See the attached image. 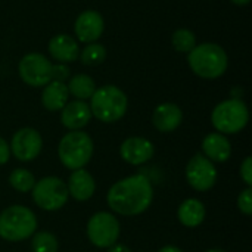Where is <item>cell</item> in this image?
Listing matches in <instances>:
<instances>
[{
  "mask_svg": "<svg viewBox=\"0 0 252 252\" xmlns=\"http://www.w3.org/2000/svg\"><path fill=\"white\" fill-rule=\"evenodd\" d=\"M108 56V50L103 44L100 43H89L86 44L81 50H80V56L78 59L81 61L83 65L87 66H97L100 65Z\"/></svg>",
  "mask_w": 252,
  "mask_h": 252,
  "instance_id": "22",
  "label": "cell"
},
{
  "mask_svg": "<svg viewBox=\"0 0 252 252\" xmlns=\"http://www.w3.org/2000/svg\"><path fill=\"white\" fill-rule=\"evenodd\" d=\"M238 208L242 214L251 216L252 214V188H247L238 196Z\"/></svg>",
  "mask_w": 252,
  "mask_h": 252,
  "instance_id": "26",
  "label": "cell"
},
{
  "mask_svg": "<svg viewBox=\"0 0 252 252\" xmlns=\"http://www.w3.org/2000/svg\"><path fill=\"white\" fill-rule=\"evenodd\" d=\"M202 152V155H205L213 162H226L232 155V145L226 134L214 131L204 137Z\"/></svg>",
  "mask_w": 252,
  "mask_h": 252,
  "instance_id": "18",
  "label": "cell"
},
{
  "mask_svg": "<svg viewBox=\"0 0 252 252\" xmlns=\"http://www.w3.org/2000/svg\"><path fill=\"white\" fill-rule=\"evenodd\" d=\"M105 31L103 16L93 9L83 10L74 22L75 40L84 44L96 43Z\"/></svg>",
  "mask_w": 252,
  "mask_h": 252,
  "instance_id": "12",
  "label": "cell"
},
{
  "mask_svg": "<svg viewBox=\"0 0 252 252\" xmlns=\"http://www.w3.org/2000/svg\"><path fill=\"white\" fill-rule=\"evenodd\" d=\"M90 111L94 118L102 123L112 124L120 121L128 108L127 94L114 84H106L94 90L90 97Z\"/></svg>",
  "mask_w": 252,
  "mask_h": 252,
  "instance_id": "3",
  "label": "cell"
},
{
  "mask_svg": "<svg viewBox=\"0 0 252 252\" xmlns=\"http://www.w3.org/2000/svg\"><path fill=\"white\" fill-rule=\"evenodd\" d=\"M154 201V188L143 174H133L118 180L106 195L108 207L120 216L133 217L145 213Z\"/></svg>",
  "mask_w": 252,
  "mask_h": 252,
  "instance_id": "1",
  "label": "cell"
},
{
  "mask_svg": "<svg viewBox=\"0 0 252 252\" xmlns=\"http://www.w3.org/2000/svg\"><path fill=\"white\" fill-rule=\"evenodd\" d=\"M120 221L106 211H99L87 221V238L97 248H111L120 238Z\"/></svg>",
  "mask_w": 252,
  "mask_h": 252,
  "instance_id": "8",
  "label": "cell"
},
{
  "mask_svg": "<svg viewBox=\"0 0 252 252\" xmlns=\"http://www.w3.org/2000/svg\"><path fill=\"white\" fill-rule=\"evenodd\" d=\"M171 44L176 52L180 53H189L198 43L196 35L189 28H177L171 35Z\"/></svg>",
  "mask_w": 252,
  "mask_h": 252,
  "instance_id": "24",
  "label": "cell"
},
{
  "mask_svg": "<svg viewBox=\"0 0 252 252\" xmlns=\"http://www.w3.org/2000/svg\"><path fill=\"white\" fill-rule=\"evenodd\" d=\"M10 154L22 161V162H30L34 161L41 149H43V139L41 134L32 128V127H24L19 128L10 140Z\"/></svg>",
  "mask_w": 252,
  "mask_h": 252,
  "instance_id": "11",
  "label": "cell"
},
{
  "mask_svg": "<svg viewBox=\"0 0 252 252\" xmlns=\"http://www.w3.org/2000/svg\"><path fill=\"white\" fill-rule=\"evenodd\" d=\"M183 121V111L173 102H164L154 109L152 124L161 133H170L180 127Z\"/></svg>",
  "mask_w": 252,
  "mask_h": 252,
  "instance_id": "16",
  "label": "cell"
},
{
  "mask_svg": "<svg viewBox=\"0 0 252 252\" xmlns=\"http://www.w3.org/2000/svg\"><path fill=\"white\" fill-rule=\"evenodd\" d=\"M250 121V109L242 99H226L211 112V124L221 134H236Z\"/></svg>",
  "mask_w": 252,
  "mask_h": 252,
  "instance_id": "6",
  "label": "cell"
},
{
  "mask_svg": "<svg viewBox=\"0 0 252 252\" xmlns=\"http://www.w3.org/2000/svg\"><path fill=\"white\" fill-rule=\"evenodd\" d=\"M233 4H236V6H247V4H250L251 3V0H230Z\"/></svg>",
  "mask_w": 252,
  "mask_h": 252,
  "instance_id": "32",
  "label": "cell"
},
{
  "mask_svg": "<svg viewBox=\"0 0 252 252\" xmlns=\"http://www.w3.org/2000/svg\"><path fill=\"white\" fill-rule=\"evenodd\" d=\"M66 189H68L69 196H72L75 201L84 202V201H89L94 195L96 182L87 170L80 168L71 173Z\"/></svg>",
  "mask_w": 252,
  "mask_h": 252,
  "instance_id": "17",
  "label": "cell"
},
{
  "mask_svg": "<svg viewBox=\"0 0 252 252\" xmlns=\"http://www.w3.org/2000/svg\"><path fill=\"white\" fill-rule=\"evenodd\" d=\"M37 230L35 214L24 205H10L0 213V238L7 242H22Z\"/></svg>",
  "mask_w": 252,
  "mask_h": 252,
  "instance_id": "4",
  "label": "cell"
},
{
  "mask_svg": "<svg viewBox=\"0 0 252 252\" xmlns=\"http://www.w3.org/2000/svg\"><path fill=\"white\" fill-rule=\"evenodd\" d=\"M188 65L199 78L216 80L227 71L229 56L220 44L207 41L196 44L188 53Z\"/></svg>",
  "mask_w": 252,
  "mask_h": 252,
  "instance_id": "2",
  "label": "cell"
},
{
  "mask_svg": "<svg viewBox=\"0 0 252 252\" xmlns=\"http://www.w3.org/2000/svg\"><path fill=\"white\" fill-rule=\"evenodd\" d=\"M93 149L92 137L81 130H74L61 139L58 145V157L63 167L74 171L84 168L90 162Z\"/></svg>",
  "mask_w": 252,
  "mask_h": 252,
  "instance_id": "5",
  "label": "cell"
},
{
  "mask_svg": "<svg viewBox=\"0 0 252 252\" xmlns=\"http://www.w3.org/2000/svg\"><path fill=\"white\" fill-rule=\"evenodd\" d=\"M207 252H226V251H223V250H210V251H207Z\"/></svg>",
  "mask_w": 252,
  "mask_h": 252,
  "instance_id": "33",
  "label": "cell"
},
{
  "mask_svg": "<svg viewBox=\"0 0 252 252\" xmlns=\"http://www.w3.org/2000/svg\"><path fill=\"white\" fill-rule=\"evenodd\" d=\"M241 177L248 188H252V158L247 157L241 164Z\"/></svg>",
  "mask_w": 252,
  "mask_h": 252,
  "instance_id": "28",
  "label": "cell"
},
{
  "mask_svg": "<svg viewBox=\"0 0 252 252\" xmlns=\"http://www.w3.org/2000/svg\"><path fill=\"white\" fill-rule=\"evenodd\" d=\"M154 143L145 137L133 136L126 139L120 146L121 158L131 165H142L154 158Z\"/></svg>",
  "mask_w": 252,
  "mask_h": 252,
  "instance_id": "13",
  "label": "cell"
},
{
  "mask_svg": "<svg viewBox=\"0 0 252 252\" xmlns=\"http://www.w3.org/2000/svg\"><path fill=\"white\" fill-rule=\"evenodd\" d=\"M49 55L53 61L59 63H71L75 62L80 56V44L75 37L69 34H56L49 40L47 44Z\"/></svg>",
  "mask_w": 252,
  "mask_h": 252,
  "instance_id": "14",
  "label": "cell"
},
{
  "mask_svg": "<svg viewBox=\"0 0 252 252\" xmlns=\"http://www.w3.org/2000/svg\"><path fill=\"white\" fill-rule=\"evenodd\" d=\"M66 87H68V93L71 96H74L77 100H84V102L87 99H90L93 96L94 90L97 89L94 80L87 74H75V75L69 77Z\"/></svg>",
  "mask_w": 252,
  "mask_h": 252,
  "instance_id": "21",
  "label": "cell"
},
{
  "mask_svg": "<svg viewBox=\"0 0 252 252\" xmlns=\"http://www.w3.org/2000/svg\"><path fill=\"white\" fill-rule=\"evenodd\" d=\"M158 252H183L179 247H174V245H167V247H162Z\"/></svg>",
  "mask_w": 252,
  "mask_h": 252,
  "instance_id": "31",
  "label": "cell"
},
{
  "mask_svg": "<svg viewBox=\"0 0 252 252\" xmlns=\"http://www.w3.org/2000/svg\"><path fill=\"white\" fill-rule=\"evenodd\" d=\"M205 216H207L205 205L196 198H189L183 201L177 210L179 221L185 227H189V229H195L201 226L205 220Z\"/></svg>",
  "mask_w": 252,
  "mask_h": 252,
  "instance_id": "20",
  "label": "cell"
},
{
  "mask_svg": "<svg viewBox=\"0 0 252 252\" xmlns=\"http://www.w3.org/2000/svg\"><path fill=\"white\" fill-rule=\"evenodd\" d=\"M52 61L38 52L27 53L18 63L21 80L30 87H44L52 81Z\"/></svg>",
  "mask_w": 252,
  "mask_h": 252,
  "instance_id": "9",
  "label": "cell"
},
{
  "mask_svg": "<svg viewBox=\"0 0 252 252\" xmlns=\"http://www.w3.org/2000/svg\"><path fill=\"white\" fill-rule=\"evenodd\" d=\"M108 252H131V250L126 245H121V244H115L112 245L111 248H108Z\"/></svg>",
  "mask_w": 252,
  "mask_h": 252,
  "instance_id": "30",
  "label": "cell"
},
{
  "mask_svg": "<svg viewBox=\"0 0 252 252\" xmlns=\"http://www.w3.org/2000/svg\"><path fill=\"white\" fill-rule=\"evenodd\" d=\"M93 118L90 106L84 100H72L68 102L62 109H61V123L65 128L69 131L74 130H81L86 127L90 120Z\"/></svg>",
  "mask_w": 252,
  "mask_h": 252,
  "instance_id": "15",
  "label": "cell"
},
{
  "mask_svg": "<svg viewBox=\"0 0 252 252\" xmlns=\"http://www.w3.org/2000/svg\"><path fill=\"white\" fill-rule=\"evenodd\" d=\"M32 252H58V239L50 232H37L31 241Z\"/></svg>",
  "mask_w": 252,
  "mask_h": 252,
  "instance_id": "25",
  "label": "cell"
},
{
  "mask_svg": "<svg viewBox=\"0 0 252 252\" xmlns=\"http://www.w3.org/2000/svg\"><path fill=\"white\" fill-rule=\"evenodd\" d=\"M186 180L198 192H207L217 182V170L213 161L205 155L196 154L186 165Z\"/></svg>",
  "mask_w": 252,
  "mask_h": 252,
  "instance_id": "10",
  "label": "cell"
},
{
  "mask_svg": "<svg viewBox=\"0 0 252 252\" xmlns=\"http://www.w3.org/2000/svg\"><path fill=\"white\" fill-rule=\"evenodd\" d=\"M31 192L34 204L44 211L61 210L69 198L65 182L55 176H47L35 182Z\"/></svg>",
  "mask_w": 252,
  "mask_h": 252,
  "instance_id": "7",
  "label": "cell"
},
{
  "mask_svg": "<svg viewBox=\"0 0 252 252\" xmlns=\"http://www.w3.org/2000/svg\"><path fill=\"white\" fill-rule=\"evenodd\" d=\"M9 158H10V146L3 137H0V165H4L9 161Z\"/></svg>",
  "mask_w": 252,
  "mask_h": 252,
  "instance_id": "29",
  "label": "cell"
},
{
  "mask_svg": "<svg viewBox=\"0 0 252 252\" xmlns=\"http://www.w3.org/2000/svg\"><path fill=\"white\" fill-rule=\"evenodd\" d=\"M35 177L31 171L25 170V168H16L10 173L9 176V185L21 193H28L32 190L34 185H35Z\"/></svg>",
  "mask_w": 252,
  "mask_h": 252,
  "instance_id": "23",
  "label": "cell"
},
{
  "mask_svg": "<svg viewBox=\"0 0 252 252\" xmlns=\"http://www.w3.org/2000/svg\"><path fill=\"white\" fill-rule=\"evenodd\" d=\"M68 97L69 93H68L66 83L52 80L43 87L41 105L50 112H58L68 103Z\"/></svg>",
  "mask_w": 252,
  "mask_h": 252,
  "instance_id": "19",
  "label": "cell"
},
{
  "mask_svg": "<svg viewBox=\"0 0 252 252\" xmlns=\"http://www.w3.org/2000/svg\"><path fill=\"white\" fill-rule=\"evenodd\" d=\"M71 77V69L66 63H53L52 65V80L55 81H61V83H65L68 81Z\"/></svg>",
  "mask_w": 252,
  "mask_h": 252,
  "instance_id": "27",
  "label": "cell"
}]
</instances>
